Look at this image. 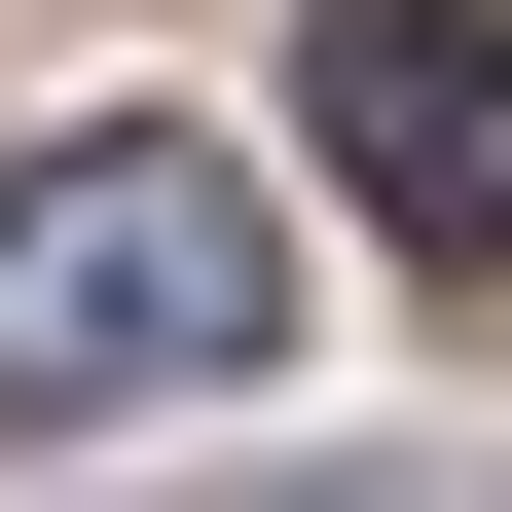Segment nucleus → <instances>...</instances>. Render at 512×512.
Instances as JSON below:
<instances>
[{
	"instance_id": "obj_1",
	"label": "nucleus",
	"mask_w": 512,
	"mask_h": 512,
	"mask_svg": "<svg viewBox=\"0 0 512 512\" xmlns=\"http://www.w3.org/2000/svg\"><path fill=\"white\" fill-rule=\"evenodd\" d=\"M220 366H293V220H256V147H183V110H74V147L0 183V439L220 403Z\"/></svg>"
},
{
	"instance_id": "obj_2",
	"label": "nucleus",
	"mask_w": 512,
	"mask_h": 512,
	"mask_svg": "<svg viewBox=\"0 0 512 512\" xmlns=\"http://www.w3.org/2000/svg\"><path fill=\"white\" fill-rule=\"evenodd\" d=\"M330 183L439 293H512V0H330Z\"/></svg>"
}]
</instances>
